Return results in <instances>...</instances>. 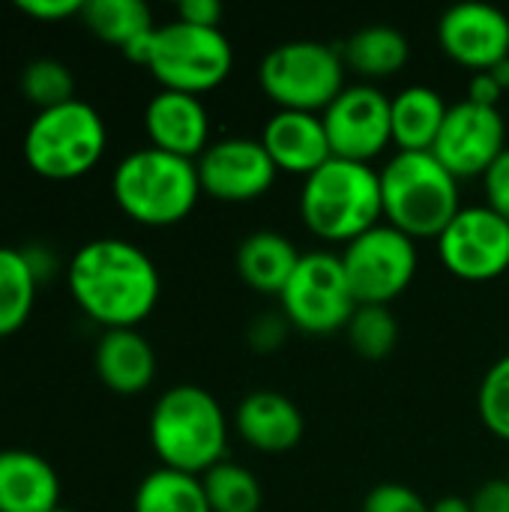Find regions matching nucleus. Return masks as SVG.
<instances>
[{"label": "nucleus", "mask_w": 509, "mask_h": 512, "mask_svg": "<svg viewBox=\"0 0 509 512\" xmlns=\"http://www.w3.org/2000/svg\"><path fill=\"white\" fill-rule=\"evenodd\" d=\"M336 159L372 165L393 144L390 96L375 84H348L321 114Z\"/></svg>", "instance_id": "nucleus-12"}, {"label": "nucleus", "mask_w": 509, "mask_h": 512, "mask_svg": "<svg viewBox=\"0 0 509 512\" xmlns=\"http://www.w3.org/2000/svg\"><path fill=\"white\" fill-rule=\"evenodd\" d=\"M441 51L474 72H489L509 57V15L492 3H456L438 21Z\"/></svg>", "instance_id": "nucleus-15"}, {"label": "nucleus", "mask_w": 509, "mask_h": 512, "mask_svg": "<svg viewBox=\"0 0 509 512\" xmlns=\"http://www.w3.org/2000/svg\"><path fill=\"white\" fill-rule=\"evenodd\" d=\"M276 300L288 324L306 336H333L345 330L360 306L348 285L342 258L327 249L303 252Z\"/></svg>", "instance_id": "nucleus-9"}, {"label": "nucleus", "mask_w": 509, "mask_h": 512, "mask_svg": "<svg viewBox=\"0 0 509 512\" xmlns=\"http://www.w3.org/2000/svg\"><path fill=\"white\" fill-rule=\"evenodd\" d=\"M348 345L363 360H387L399 345V321L393 318L390 306H357L345 327Z\"/></svg>", "instance_id": "nucleus-28"}, {"label": "nucleus", "mask_w": 509, "mask_h": 512, "mask_svg": "<svg viewBox=\"0 0 509 512\" xmlns=\"http://www.w3.org/2000/svg\"><path fill=\"white\" fill-rule=\"evenodd\" d=\"M261 144L279 174L309 177L333 159L321 114L273 111L261 129Z\"/></svg>", "instance_id": "nucleus-17"}, {"label": "nucleus", "mask_w": 509, "mask_h": 512, "mask_svg": "<svg viewBox=\"0 0 509 512\" xmlns=\"http://www.w3.org/2000/svg\"><path fill=\"white\" fill-rule=\"evenodd\" d=\"M132 512H213L204 495L201 477L180 474L171 468H156L150 471L138 489Z\"/></svg>", "instance_id": "nucleus-26"}, {"label": "nucleus", "mask_w": 509, "mask_h": 512, "mask_svg": "<svg viewBox=\"0 0 509 512\" xmlns=\"http://www.w3.org/2000/svg\"><path fill=\"white\" fill-rule=\"evenodd\" d=\"M450 105L435 87L411 84L390 96L393 144L399 153H432Z\"/></svg>", "instance_id": "nucleus-21"}, {"label": "nucleus", "mask_w": 509, "mask_h": 512, "mask_svg": "<svg viewBox=\"0 0 509 512\" xmlns=\"http://www.w3.org/2000/svg\"><path fill=\"white\" fill-rule=\"evenodd\" d=\"M300 219L318 240L348 246L384 222L381 174L372 165L333 156L303 180Z\"/></svg>", "instance_id": "nucleus-3"}, {"label": "nucleus", "mask_w": 509, "mask_h": 512, "mask_svg": "<svg viewBox=\"0 0 509 512\" xmlns=\"http://www.w3.org/2000/svg\"><path fill=\"white\" fill-rule=\"evenodd\" d=\"M222 6L216 0H183L177 6V18L195 27H219L222 21Z\"/></svg>", "instance_id": "nucleus-36"}, {"label": "nucleus", "mask_w": 509, "mask_h": 512, "mask_svg": "<svg viewBox=\"0 0 509 512\" xmlns=\"http://www.w3.org/2000/svg\"><path fill=\"white\" fill-rule=\"evenodd\" d=\"M477 411H480L483 426L495 438L509 444V354L501 357L483 375V384H480V393H477Z\"/></svg>", "instance_id": "nucleus-30"}, {"label": "nucleus", "mask_w": 509, "mask_h": 512, "mask_svg": "<svg viewBox=\"0 0 509 512\" xmlns=\"http://www.w3.org/2000/svg\"><path fill=\"white\" fill-rule=\"evenodd\" d=\"M111 195L132 222L147 228H168L183 222L204 192L192 159H180L156 147H141L117 162Z\"/></svg>", "instance_id": "nucleus-4"}, {"label": "nucleus", "mask_w": 509, "mask_h": 512, "mask_svg": "<svg viewBox=\"0 0 509 512\" xmlns=\"http://www.w3.org/2000/svg\"><path fill=\"white\" fill-rule=\"evenodd\" d=\"M39 276L27 258V252L0 246V339L12 336L24 327L33 312Z\"/></svg>", "instance_id": "nucleus-25"}, {"label": "nucleus", "mask_w": 509, "mask_h": 512, "mask_svg": "<svg viewBox=\"0 0 509 512\" xmlns=\"http://www.w3.org/2000/svg\"><path fill=\"white\" fill-rule=\"evenodd\" d=\"M144 69H150L162 90L201 96L228 81L234 48L222 27H195L174 18L153 30Z\"/></svg>", "instance_id": "nucleus-8"}, {"label": "nucleus", "mask_w": 509, "mask_h": 512, "mask_svg": "<svg viewBox=\"0 0 509 512\" xmlns=\"http://www.w3.org/2000/svg\"><path fill=\"white\" fill-rule=\"evenodd\" d=\"M507 480H509V468H507Z\"/></svg>", "instance_id": "nucleus-41"}, {"label": "nucleus", "mask_w": 509, "mask_h": 512, "mask_svg": "<svg viewBox=\"0 0 509 512\" xmlns=\"http://www.w3.org/2000/svg\"><path fill=\"white\" fill-rule=\"evenodd\" d=\"M435 243L441 264L456 279L492 282L509 270V222L486 204L462 207Z\"/></svg>", "instance_id": "nucleus-11"}, {"label": "nucleus", "mask_w": 509, "mask_h": 512, "mask_svg": "<svg viewBox=\"0 0 509 512\" xmlns=\"http://www.w3.org/2000/svg\"><path fill=\"white\" fill-rule=\"evenodd\" d=\"M507 150V120L501 108H486L477 102H456L435 138L432 156L462 183L483 177L495 159Z\"/></svg>", "instance_id": "nucleus-13"}, {"label": "nucleus", "mask_w": 509, "mask_h": 512, "mask_svg": "<svg viewBox=\"0 0 509 512\" xmlns=\"http://www.w3.org/2000/svg\"><path fill=\"white\" fill-rule=\"evenodd\" d=\"M147 435L162 468L204 477L213 465L225 462L228 417L210 390L177 384L156 399Z\"/></svg>", "instance_id": "nucleus-2"}, {"label": "nucleus", "mask_w": 509, "mask_h": 512, "mask_svg": "<svg viewBox=\"0 0 509 512\" xmlns=\"http://www.w3.org/2000/svg\"><path fill=\"white\" fill-rule=\"evenodd\" d=\"M291 330H294V327L288 324V318H285L282 312H267V315H258V318L249 324L246 342H249V348L258 351V354H273V351H279V348L288 342V333H291Z\"/></svg>", "instance_id": "nucleus-32"}, {"label": "nucleus", "mask_w": 509, "mask_h": 512, "mask_svg": "<svg viewBox=\"0 0 509 512\" xmlns=\"http://www.w3.org/2000/svg\"><path fill=\"white\" fill-rule=\"evenodd\" d=\"M378 174L384 222L411 240H438L462 210L459 180L432 153H396Z\"/></svg>", "instance_id": "nucleus-5"}, {"label": "nucleus", "mask_w": 509, "mask_h": 512, "mask_svg": "<svg viewBox=\"0 0 509 512\" xmlns=\"http://www.w3.org/2000/svg\"><path fill=\"white\" fill-rule=\"evenodd\" d=\"M345 69L366 78V84L399 75L411 60V42L399 27L390 24H369L348 36L339 48Z\"/></svg>", "instance_id": "nucleus-23"}, {"label": "nucleus", "mask_w": 509, "mask_h": 512, "mask_svg": "<svg viewBox=\"0 0 509 512\" xmlns=\"http://www.w3.org/2000/svg\"><path fill=\"white\" fill-rule=\"evenodd\" d=\"M471 510L474 512H509V480L498 477L483 483L471 495Z\"/></svg>", "instance_id": "nucleus-35"}, {"label": "nucleus", "mask_w": 509, "mask_h": 512, "mask_svg": "<svg viewBox=\"0 0 509 512\" xmlns=\"http://www.w3.org/2000/svg\"><path fill=\"white\" fill-rule=\"evenodd\" d=\"M339 258L360 306H390L411 288L420 264L417 240L387 222L351 240Z\"/></svg>", "instance_id": "nucleus-10"}, {"label": "nucleus", "mask_w": 509, "mask_h": 512, "mask_svg": "<svg viewBox=\"0 0 509 512\" xmlns=\"http://www.w3.org/2000/svg\"><path fill=\"white\" fill-rule=\"evenodd\" d=\"M21 90H24L27 102H33L39 111L78 99L75 96V78H72L69 66L54 60V57L30 60L21 72Z\"/></svg>", "instance_id": "nucleus-29"}, {"label": "nucleus", "mask_w": 509, "mask_h": 512, "mask_svg": "<svg viewBox=\"0 0 509 512\" xmlns=\"http://www.w3.org/2000/svg\"><path fill=\"white\" fill-rule=\"evenodd\" d=\"M93 363L99 381L117 396H138L156 378V351L138 330H105Z\"/></svg>", "instance_id": "nucleus-19"}, {"label": "nucleus", "mask_w": 509, "mask_h": 512, "mask_svg": "<svg viewBox=\"0 0 509 512\" xmlns=\"http://www.w3.org/2000/svg\"><path fill=\"white\" fill-rule=\"evenodd\" d=\"M483 189H486V207L509 222V147L483 174Z\"/></svg>", "instance_id": "nucleus-33"}, {"label": "nucleus", "mask_w": 509, "mask_h": 512, "mask_svg": "<svg viewBox=\"0 0 509 512\" xmlns=\"http://www.w3.org/2000/svg\"><path fill=\"white\" fill-rule=\"evenodd\" d=\"M15 6L36 21H60L72 15L81 18L84 12V0H18Z\"/></svg>", "instance_id": "nucleus-34"}, {"label": "nucleus", "mask_w": 509, "mask_h": 512, "mask_svg": "<svg viewBox=\"0 0 509 512\" xmlns=\"http://www.w3.org/2000/svg\"><path fill=\"white\" fill-rule=\"evenodd\" d=\"M204 495L213 512H261L264 489L258 477L237 465V462H219L204 477Z\"/></svg>", "instance_id": "nucleus-27"}, {"label": "nucleus", "mask_w": 509, "mask_h": 512, "mask_svg": "<svg viewBox=\"0 0 509 512\" xmlns=\"http://www.w3.org/2000/svg\"><path fill=\"white\" fill-rule=\"evenodd\" d=\"M57 507V471L39 453L0 450V512H51Z\"/></svg>", "instance_id": "nucleus-20"}, {"label": "nucleus", "mask_w": 509, "mask_h": 512, "mask_svg": "<svg viewBox=\"0 0 509 512\" xmlns=\"http://www.w3.org/2000/svg\"><path fill=\"white\" fill-rule=\"evenodd\" d=\"M504 93L507 90L498 84V78L492 72H474L471 81H468V102H477V105H486V108H498Z\"/></svg>", "instance_id": "nucleus-37"}, {"label": "nucleus", "mask_w": 509, "mask_h": 512, "mask_svg": "<svg viewBox=\"0 0 509 512\" xmlns=\"http://www.w3.org/2000/svg\"><path fill=\"white\" fill-rule=\"evenodd\" d=\"M81 21L93 36L117 45L120 51L132 48L156 30L150 6L141 0H84Z\"/></svg>", "instance_id": "nucleus-24"}, {"label": "nucleus", "mask_w": 509, "mask_h": 512, "mask_svg": "<svg viewBox=\"0 0 509 512\" xmlns=\"http://www.w3.org/2000/svg\"><path fill=\"white\" fill-rule=\"evenodd\" d=\"M345 60L336 45L318 39H291L270 48L258 66V84L276 111L324 114L348 87Z\"/></svg>", "instance_id": "nucleus-6"}, {"label": "nucleus", "mask_w": 509, "mask_h": 512, "mask_svg": "<svg viewBox=\"0 0 509 512\" xmlns=\"http://www.w3.org/2000/svg\"><path fill=\"white\" fill-rule=\"evenodd\" d=\"M429 512H474L471 510V498H459V495H447V498H438Z\"/></svg>", "instance_id": "nucleus-38"}, {"label": "nucleus", "mask_w": 509, "mask_h": 512, "mask_svg": "<svg viewBox=\"0 0 509 512\" xmlns=\"http://www.w3.org/2000/svg\"><path fill=\"white\" fill-rule=\"evenodd\" d=\"M195 171H198L201 192L225 204L258 201L273 189L279 174L261 138H240V135L210 141V147L195 159Z\"/></svg>", "instance_id": "nucleus-14"}, {"label": "nucleus", "mask_w": 509, "mask_h": 512, "mask_svg": "<svg viewBox=\"0 0 509 512\" xmlns=\"http://www.w3.org/2000/svg\"><path fill=\"white\" fill-rule=\"evenodd\" d=\"M66 282L78 309L105 330H138L162 294L153 258L120 237L84 243L69 261Z\"/></svg>", "instance_id": "nucleus-1"}, {"label": "nucleus", "mask_w": 509, "mask_h": 512, "mask_svg": "<svg viewBox=\"0 0 509 512\" xmlns=\"http://www.w3.org/2000/svg\"><path fill=\"white\" fill-rule=\"evenodd\" d=\"M105 144L108 132L102 114L90 102L72 99L36 111L24 132V159L39 177L75 180L96 168Z\"/></svg>", "instance_id": "nucleus-7"}, {"label": "nucleus", "mask_w": 509, "mask_h": 512, "mask_svg": "<svg viewBox=\"0 0 509 512\" xmlns=\"http://www.w3.org/2000/svg\"><path fill=\"white\" fill-rule=\"evenodd\" d=\"M144 129L150 147L180 159H198L210 147V114L201 96L159 90L144 108Z\"/></svg>", "instance_id": "nucleus-16"}, {"label": "nucleus", "mask_w": 509, "mask_h": 512, "mask_svg": "<svg viewBox=\"0 0 509 512\" xmlns=\"http://www.w3.org/2000/svg\"><path fill=\"white\" fill-rule=\"evenodd\" d=\"M51 512H75V510H69V507H57V510H51Z\"/></svg>", "instance_id": "nucleus-40"}, {"label": "nucleus", "mask_w": 509, "mask_h": 512, "mask_svg": "<svg viewBox=\"0 0 509 512\" xmlns=\"http://www.w3.org/2000/svg\"><path fill=\"white\" fill-rule=\"evenodd\" d=\"M429 507L432 504H426L423 495H417L411 486L381 483L363 498V510L360 512H429Z\"/></svg>", "instance_id": "nucleus-31"}, {"label": "nucleus", "mask_w": 509, "mask_h": 512, "mask_svg": "<svg viewBox=\"0 0 509 512\" xmlns=\"http://www.w3.org/2000/svg\"><path fill=\"white\" fill-rule=\"evenodd\" d=\"M489 72H492V75L498 78V84H501L504 90H509V57H507V60H501L498 66H492Z\"/></svg>", "instance_id": "nucleus-39"}, {"label": "nucleus", "mask_w": 509, "mask_h": 512, "mask_svg": "<svg viewBox=\"0 0 509 512\" xmlns=\"http://www.w3.org/2000/svg\"><path fill=\"white\" fill-rule=\"evenodd\" d=\"M234 432L258 453L282 456L303 441L306 420L297 402H291L288 396L276 390H255L237 405Z\"/></svg>", "instance_id": "nucleus-18"}, {"label": "nucleus", "mask_w": 509, "mask_h": 512, "mask_svg": "<svg viewBox=\"0 0 509 512\" xmlns=\"http://www.w3.org/2000/svg\"><path fill=\"white\" fill-rule=\"evenodd\" d=\"M234 264H237L240 279L255 294L279 297L294 267L300 264V252L279 231H252L240 240Z\"/></svg>", "instance_id": "nucleus-22"}]
</instances>
